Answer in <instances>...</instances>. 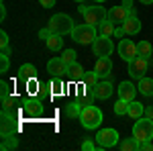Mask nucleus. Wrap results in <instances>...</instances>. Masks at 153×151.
<instances>
[{
  "label": "nucleus",
  "mask_w": 153,
  "mask_h": 151,
  "mask_svg": "<svg viewBox=\"0 0 153 151\" xmlns=\"http://www.w3.org/2000/svg\"><path fill=\"white\" fill-rule=\"evenodd\" d=\"M49 35H51V31H49V27H47V29H41V31H39V37H41L43 41H45V39H47Z\"/></svg>",
  "instance_id": "nucleus-39"
},
{
  "label": "nucleus",
  "mask_w": 153,
  "mask_h": 151,
  "mask_svg": "<svg viewBox=\"0 0 153 151\" xmlns=\"http://www.w3.org/2000/svg\"><path fill=\"white\" fill-rule=\"evenodd\" d=\"M120 149H123V151H137V149H139V141L135 139V137L125 139L123 143H120Z\"/></svg>",
  "instance_id": "nucleus-27"
},
{
  "label": "nucleus",
  "mask_w": 153,
  "mask_h": 151,
  "mask_svg": "<svg viewBox=\"0 0 153 151\" xmlns=\"http://www.w3.org/2000/svg\"><path fill=\"white\" fill-rule=\"evenodd\" d=\"M39 4H41L43 8H53V6H55V0H39Z\"/></svg>",
  "instance_id": "nucleus-38"
},
{
  "label": "nucleus",
  "mask_w": 153,
  "mask_h": 151,
  "mask_svg": "<svg viewBox=\"0 0 153 151\" xmlns=\"http://www.w3.org/2000/svg\"><path fill=\"white\" fill-rule=\"evenodd\" d=\"M16 131V123H14V115L2 112V135L6 133H14Z\"/></svg>",
  "instance_id": "nucleus-17"
},
{
  "label": "nucleus",
  "mask_w": 153,
  "mask_h": 151,
  "mask_svg": "<svg viewBox=\"0 0 153 151\" xmlns=\"http://www.w3.org/2000/svg\"><path fill=\"white\" fill-rule=\"evenodd\" d=\"M94 71L100 78L110 76V71H112V61H110V57H98V61H96V65H94Z\"/></svg>",
  "instance_id": "nucleus-15"
},
{
  "label": "nucleus",
  "mask_w": 153,
  "mask_h": 151,
  "mask_svg": "<svg viewBox=\"0 0 153 151\" xmlns=\"http://www.w3.org/2000/svg\"><path fill=\"white\" fill-rule=\"evenodd\" d=\"M8 55H10L8 47H6V49H2V55H0V71H2V74H4V71H8V65H10Z\"/></svg>",
  "instance_id": "nucleus-28"
},
{
  "label": "nucleus",
  "mask_w": 153,
  "mask_h": 151,
  "mask_svg": "<svg viewBox=\"0 0 153 151\" xmlns=\"http://www.w3.org/2000/svg\"><path fill=\"white\" fill-rule=\"evenodd\" d=\"M137 51H139V55L145 59H151L153 57V45L149 41H141L139 45H137Z\"/></svg>",
  "instance_id": "nucleus-24"
},
{
  "label": "nucleus",
  "mask_w": 153,
  "mask_h": 151,
  "mask_svg": "<svg viewBox=\"0 0 153 151\" xmlns=\"http://www.w3.org/2000/svg\"><path fill=\"white\" fill-rule=\"evenodd\" d=\"M125 35V29H123V27H117V29H114V37H123Z\"/></svg>",
  "instance_id": "nucleus-41"
},
{
  "label": "nucleus",
  "mask_w": 153,
  "mask_h": 151,
  "mask_svg": "<svg viewBox=\"0 0 153 151\" xmlns=\"http://www.w3.org/2000/svg\"><path fill=\"white\" fill-rule=\"evenodd\" d=\"M61 59L70 65V63H74L76 61V51L74 49H63V53H61Z\"/></svg>",
  "instance_id": "nucleus-33"
},
{
  "label": "nucleus",
  "mask_w": 153,
  "mask_h": 151,
  "mask_svg": "<svg viewBox=\"0 0 153 151\" xmlns=\"http://www.w3.org/2000/svg\"><path fill=\"white\" fill-rule=\"evenodd\" d=\"M106 19H108V10H104L102 6H88V10L84 12V21L88 25H92V27H96V29L104 23Z\"/></svg>",
  "instance_id": "nucleus-6"
},
{
  "label": "nucleus",
  "mask_w": 153,
  "mask_h": 151,
  "mask_svg": "<svg viewBox=\"0 0 153 151\" xmlns=\"http://www.w3.org/2000/svg\"><path fill=\"white\" fill-rule=\"evenodd\" d=\"M129 14H131V10L127 8V6H112L110 10H108V21L110 23H114V25H123L127 19H129Z\"/></svg>",
  "instance_id": "nucleus-10"
},
{
  "label": "nucleus",
  "mask_w": 153,
  "mask_h": 151,
  "mask_svg": "<svg viewBox=\"0 0 153 151\" xmlns=\"http://www.w3.org/2000/svg\"><path fill=\"white\" fill-rule=\"evenodd\" d=\"M137 92H139V88L131 82H120V86H118V98H123L127 102H133Z\"/></svg>",
  "instance_id": "nucleus-12"
},
{
  "label": "nucleus",
  "mask_w": 153,
  "mask_h": 151,
  "mask_svg": "<svg viewBox=\"0 0 153 151\" xmlns=\"http://www.w3.org/2000/svg\"><path fill=\"white\" fill-rule=\"evenodd\" d=\"M112 92H114V88H112V84H110L108 80H102V82H98V84L94 86V98H98V100L110 98Z\"/></svg>",
  "instance_id": "nucleus-13"
},
{
  "label": "nucleus",
  "mask_w": 153,
  "mask_h": 151,
  "mask_svg": "<svg viewBox=\"0 0 153 151\" xmlns=\"http://www.w3.org/2000/svg\"><path fill=\"white\" fill-rule=\"evenodd\" d=\"M145 116L153 121V106H147V108H145Z\"/></svg>",
  "instance_id": "nucleus-40"
},
{
  "label": "nucleus",
  "mask_w": 153,
  "mask_h": 151,
  "mask_svg": "<svg viewBox=\"0 0 153 151\" xmlns=\"http://www.w3.org/2000/svg\"><path fill=\"white\" fill-rule=\"evenodd\" d=\"M123 6H127L129 10H133V0H123Z\"/></svg>",
  "instance_id": "nucleus-42"
},
{
  "label": "nucleus",
  "mask_w": 153,
  "mask_h": 151,
  "mask_svg": "<svg viewBox=\"0 0 153 151\" xmlns=\"http://www.w3.org/2000/svg\"><path fill=\"white\" fill-rule=\"evenodd\" d=\"M127 112H129V102L123 100V98H118V102L114 104V115L123 116V115H127Z\"/></svg>",
  "instance_id": "nucleus-30"
},
{
  "label": "nucleus",
  "mask_w": 153,
  "mask_h": 151,
  "mask_svg": "<svg viewBox=\"0 0 153 151\" xmlns=\"http://www.w3.org/2000/svg\"><path fill=\"white\" fill-rule=\"evenodd\" d=\"M80 123H82L84 129H90V131L98 129L102 125V110L92 104H86L80 112Z\"/></svg>",
  "instance_id": "nucleus-1"
},
{
  "label": "nucleus",
  "mask_w": 153,
  "mask_h": 151,
  "mask_svg": "<svg viewBox=\"0 0 153 151\" xmlns=\"http://www.w3.org/2000/svg\"><path fill=\"white\" fill-rule=\"evenodd\" d=\"M133 137L143 143V141H151L153 139V121L147 118V116H141L137 118L135 127H133Z\"/></svg>",
  "instance_id": "nucleus-4"
},
{
  "label": "nucleus",
  "mask_w": 153,
  "mask_h": 151,
  "mask_svg": "<svg viewBox=\"0 0 153 151\" xmlns=\"http://www.w3.org/2000/svg\"><path fill=\"white\" fill-rule=\"evenodd\" d=\"M98 78H100V76H98L96 71H90V74H84V84H86V86H92V88H94L96 84H98Z\"/></svg>",
  "instance_id": "nucleus-31"
},
{
  "label": "nucleus",
  "mask_w": 153,
  "mask_h": 151,
  "mask_svg": "<svg viewBox=\"0 0 153 151\" xmlns=\"http://www.w3.org/2000/svg\"><path fill=\"white\" fill-rule=\"evenodd\" d=\"M76 2H84V0H76Z\"/></svg>",
  "instance_id": "nucleus-46"
},
{
  "label": "nucleus",
  "mask_w": 153,
  "mask_h": 151,
  "mask_svg": "<svg viewBox=\"0 0 153 151\" xmlns=\"http://www.w3.org/2000/svg\"><path fill=\"white\" fill-rule=\"evenodd\" d=\"M98 147H100V145H98ZM98 147H94L92 141H84L82 143V149H86V151H94V149H98Z\"/></svg>",
  "instance_id": "nucleus-36"
},
{
  "label": "nucleus",
  "mask_w": 153,
  "mask_h": 151,
  "mask_svg": "<svg viewBox=\"0 0 153 151\" xmlns=\"http://www.w3.org/2000/svg\"><path fill=\"white\" fill-rule=\"evenodd\" d=\"M71 37H74V41L80 43V45H92L94 39L98 37V31H96V27H92V25H88V23L78 25V27H74Z\"/></svg>",
  "instance_id": "nucleus-3"
},
{
  "label": "nucleus",
  "mask_w": 153,
  "mask_h": 151,
  "mask_svg": "<svg viewBox=\"0 0 153 151\" xmlns=\"http://www.w3.org/2000/svg\"><path fill=\"white\" fill-rule=\"evenodd\" d=\"M118 55L125 59V61H131V59H135L139 55V51H137V45L131 41V39H123L120 43H118Z\"/></svg>",
  "instance_id": "nucleus-9"
},
{
  "label": "nucleus",
  "mask_w": 153,
  "mask_h": 151,
  "mask_svg": "<svg viewBox=\"0 0 153 151\" xmlns=\"http://www.w3.org/2000/svg\"><path fill=\"white\" fill-rule=\"evenodd\" d=\"M68 76H70L74 82H78V80H84V68L78 63V61H74V63H70L68 65V71H65Z\"/></svg>",
  "instance_id": "nucleus-20"
},
{
  "label": "nucleus",
  "mask_w": 153,
  "mask_h": 151,
  "mask_svg": "<svg viewBox=\"0 0 153 151\" xmlns=\"http://www.w3.org/2000/svg\"><path fill=\"white\" fill-rule=\"evenodd\" d=\"M14 147H19V141H16V137H14V133L2 135V145H0V149L6 151V149H14Z\"/></svg>",
  "instance_id": "nucleus-22"
},
{
  "label": "nucleus",
  "mask_w": 153,
  "mask_h": 151,
  "mask_svg": "<svg viewBox=\"0 0 153 151\" xmlns=\"http://www.w3.org/2000/svg\"><path fill=\"white\" fill-rule=\"evenodd\" d=\"M82 100H78V102H71V104H68V108H65V115L70 116V118H76V116H80V112H82Z\"/></svg>",
  "instance_id": "nucleus-26"
},
{
  "label": "nucleus",
  "mask_w": 153,
  "mask_h": 151,
  "mask_svg": "<svg viewBox=\"0 0 153 151\" xmlns=\"http://www.w3.org/2000/svg\"><path fill=\"white\" fill-rule=\"evenodd\" d=\"M19 78L23 82H31L37 78V68L33 63H23L21 65V70H19Z\"/></svg>",
  "instance_id": "nucleus-16"
},
{
  "label": "nucleus",
  "mask_w": 153,
  "mask_h": 151,
  "mask_svg": "<svg viewBox=\"0 0 153 151\" xmlns=\"http://www.w3.org/2000/svg\"><path fill=\"white\" fill-rule=\"evenodd\" d=\"M125 29V35H137L141 31V21L137 19V14H129V19L120 25Z\"/></svg>",
  "instance_id": "nucleus-14"
},
{
  "label": "nucleus",
  "mask_w": 153,
  "mask_h": 151,
  "mask_svg": "<svg viewBox=\"0 0 153 151\" xmlns=\"http://www.w3.org/2000/svg\"><path fill=\"white\" fill-rule=\"evenodd\" d=\"M92 51H94V55H98V57H110L112 51H114V43H112L110 37L98 35L94 39V43H92Z\"/></svg>",
  "instance_id": "nucleus-5"
},
{
  "label": "nucleus",
  "mask_w": 153,
  "mask_h": 151,
  "mask_svg": "<svg viewBox=\"0 0 153 151\" xmlns=\"http://www.w3.org/2000/svg\"><path fill=\"white\" fill-rule=\"evenodd\" d=\"M127 116L129 118H133V121H137V118H141V116H145V108H143L141 102H129V112H127Z\"/></svg>",
  "instance_id": "nucleus-19"
},
{
  "label": "nucleus",
  "mask_w": 153,
  "mask_h": 151,
  "mask_svg": "<svg viewBox=\"0 0 153 151\" xmlns=\"http://www.w3.org/2000/svg\"><path fill=\"white\" fill-rule=\"evenodd\" d=\"M14 104H16V100L8 96V98H4L2 100V112H8V115H14Z\"/></svg>",
  "instance_id": "nucleus-29"
},
{
  "label": "nucleus",
  "mask_w": 153,
  "mask_h": 151,
  "mask_svg": "<svg viewBox=\"0 0 153 151\" xmlns=\"http://www.w3.org/2000/svg\"><path fill=\"white\" fill-rule=\"evenodd\" d=\"M47 71L53 76V78H59V76H63V74L68 71V63H65L61 57H53V59L47 61Z\"/></svg>",
  "instance_id": "nucleus-11"
},
{
  "label": "nucleus",
  "mask_w": 153,
  "mask_h": 151,
  "mask_svg": "<svg viewBox=\"0 0 153 151\" xmlns=\"http://www.w3.org/2000/svg\"><path fill=\"white\" fill-rule=\"evenodd\" d=\"M141 4H145V6H149V4H153V0H139Z\"/></svg>",
  "instance_id": "nucleus-44"
},
{
  "label": "nucleus",
  "mask_w": 153,
  "mask_h": 151,
  "mask_svg": "<svg viewBox=\"0 0 153 151\" xmlns=\"http://www.w3.org/2000/svg\"><path fill=\"white\" fill-rule=\"evenodd\" d=\"M0 45H2V49H6V47H8V35H6V31H2V33H0Z\"/></svg>",
  "instance_id": "nucleus-35"
},
{
  "label": "nucleus",
  "mask_w": 153,
  "mask_h": 151,
  "mask_svg": "<svg viewBox=\"0 0 153 151\" xmlns=\"http://www.w3.org/2000/svg\"><path fill=\"white\" fill-rule=\"evenodd\" d=\"M137 88H139V92H141L143 96H153V80L151 78H145V76H143L141 80H139V86H137Z\"/></svg>",
  "instance_id": "nucleus-21"
},
{
  "label": "nucleus",
  "mask_w": 153,
  "mask_h": 151,
  "mask_svg": "<svg viewBox=\"0 0 153 151\" xmlns=\"http://www.w3.org/2000/svg\"><path fill=\"white\" fill-rule=\"evenodd\" d=\"M63 35H55V33H51V35L45 39V45H47L49 51H59L61 47H63Z\"/></svg>",
  "instance_id": "nucleus-18"
},
{
  "label": "nucleus",
  "mask_w": 153,
  "mask_h": 151,
  "mask_svg": "<svg viewBox=\"0 0 153 151\" xmlns=\"http://www.w3.org/2000/svg\"><path fill=\"white\" fill-rule=\"evenodd\" d=\"M96 141H98V145H100L102 149L114 147V145H118V133L114 129H100L98 135H96Z\"/></svg>",
  "instance_id": "nucleus-7"
},
{
  "label": "nucleus",
  "mask_w": 153,
  "mask_h": 151,
  "mask_svg": "<svg viewBox=\"0 0 153 151\" xmlns=\"http://www.w3.org/2000/svg\"><path fill=\"white\" fill-rule=\"evenodd\" d=\"M114 29H117V25L114 23H110L108 19H106L104 23L98 27V35H104V37H112L114 35Z\"/></svg>",
  "instance_id": "nucleus-25"
},
{
  "label": "nucleus",
  "mask_w": 153,
  "mask_h": 151,
  "mask_svg": "<svg viewBox=\"0 0 153 151\" xmlns=\"http://www.w3.org/2000/svg\"><path fill=\"white\" fill-rule=\"evenodd\" d=\"M0 88H2V100L10 96V92H8V84H6V82H2V84H0Z\"/></svg>",
  "instance_id": "nucleus-37"
},
{
  "label": "nucleus",
  "mask_w": 153,
  "mask_h": 151,
  "mask_svg": "<svg viewBox=\"0 0 153 151\" xmlns=\"http://www.w3.org/2000/svg\"><path fill=\"white\" fill-rule=\"evenodd\" d=\"M94 2H106V0H94Z\"/></svg>",
  "instance_id": "nucleus-45"
},
{
  "label": "nucleus",
  "mask_w": 153,
  "mask_h": 151,
  "mask_svg": "<svg viewBox=\"0 0 153 151\" xmlns=\"http://www.w3.org/2000/svg\"><path fill=\"white\" fill-rule=\"evenodd\" d=\"M49 31L51 33H55V35H68L74 31V21H71L70 14H63V12H59V14H53L51 19H49Z\"/></svg>",
  "instance_id": "nucleus-2"
},
{
  "label": "nucleus",
  "mask_w": 153,
  "mask_h": 151,
  "mask_svg": "<svg viewBox=\"0 0 153 151\" xmlns=\"http://www.w3.org/2000/svg\"><path fill=\"white\" fill-rule=\"evenodd\" d=\"M51 94H61L63 92V82H61V76L59 78H53V82H51Z\"/></svg>",
  "instance_id": "nucleus-32"
},
{
  "label": "nucleus",
  "mask_w": 153,
  "mask_h": 151,
  "mask_svg": "<svg viewBox=\"0 0 153 151\" xmlns=\"http://www.w3.org/2000/svg\"><path fill=\"white\" fill-rule=\"evenodd\" d=\"M39 110H41V104H39L37 100H33V98H31V100H25V102H23V112H25V115L33 116V115H37Z\"/></svg>",
  "instance_id": "nucleus-23"
},
{
  "label": "nucleus",
  "mask_w": 153,
  "mask_h": 151,
  "mask_svg": "<svg viewBox=\"0 0 153 151\" xmlns=\"http://www.w3.org/2000/svg\"><path fill=\"white\" fill-rule=\"evenodd\" d=\"M147 68H149V59L137 55L135 59H131V61H129V74H131V78L141 80L143 76H145V71H147Z\"/></svg>",
  "instance_id": "nucleus-8"
},
{
  "label": "nucleus",
  "mask_w": 153,
  "mask_h": 151,
  "mask_svg": "<svg viewBox=\"0 0 153 151\" xmlns=\"http://www.w3.org/2000/svg\"><path fill=\"white\" fill-rule=\"evenodd\" d=\"M4 16H6V8H4V4H2V6H0V19L4 21Z\"/></svg>",
  "instance_id": "nucleus-43"
},
{
  "label": "nucleus",
  "mask_w": 153,
  "mask_h": 151,
  "mask_svg": "<svg viewBox=\"0 0 153 151\" xmlns=\"http://www.w3.org/2000/svg\"><path fill=\"white\" fill-rule=\"evenodd\" d=\"M139 151H153V143L151 141H143V143H139Z\"/></svg>",
  "instance_id": "nucleus-34"
}]
</instances>
